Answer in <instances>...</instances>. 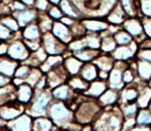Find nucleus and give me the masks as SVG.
<instances>
[{
  "mask_svg": "<svg viewBox=\"0 0 151 131\" xmlns=\"http://www.w3.org/2000/svg\"><path fill=\"white\" fill-rule=\"evenodd\" d=\"M23 107L19 102L11 101L4 105L0 106V117L3 121H12L21 116Z\"/></svg>",
  "mask_w": 151,
  "mask_h": 131,
  "instance_id": "obj_1",
  "label": "nucleus"
},
{
  "mask_svg": "<svg viewBox=\"0 0 151 131\" xmlns=\"http://www.w3.org/2000/svg\"><path fill=\"white\" fill-rule=\"evenodd\" d=\"M6 125L11 131H31L32 128L31 119L27 115H21L18 118L9 121Z\"/></svg>",
  "mask_w": 151,
  "mask_h": 131,
  "instance_id": "obj_2",
  "label": "nucleus"
},
{
  "mask_svg": "<svg viewBox=\"0 0 151 131\" xmlns=\"http://www.w3.org/2000/svg\"><path fill=\"white\" fill-rule=\"evenodd\" d=\"M7 54H9V58L17 61V60H25V59H27L29 53H28L27 48H26V46L23 42H19V40H16V42H14L9 47Z\"/></svg>",
  "mask_w": 151,
  "mask_h": 131,
  "instance_id": "obj_3",
  "label": "nucleus"
},
{
  "mask_svg": "<svg viewBox=\"0 0 151 131\" xmlns=\"http://www.w3.org/2000/svg\"><path fill=\"white\" fill-rule=\"evenodd\" d=\"M49 101H50V95L48 93H42L32 104L30 114L33 116H40L42 114H44Z\"/></svg>",
  "mask_w": 151,
  "mask_h": 131,
  "instance_id": "obj_4",
  "label": "nucleus"
},
{
  "mask_svg": "<svg viewBox=\"0 0 151 131\" xmlns=\"http://www.w3.org/2000/svg\"><path fill=\"white\" fill-rule=\"evenodd\" d=\"M17 62L12 58L0 56V74H3L5 77H9L15 74V71L17 69Z\"/></svg>",
  "mask_w": 151,
  "mask_h": 131,
  "instance_id": "obj_5",
  "label": "nucleus"
},
{
  "mask_svg": "<svg viewBox=\"0 0 151 131\" xmlns=\"http://www.w3.org/2000/svg\"><path fill=\"white\" fill-rule=\"evenodd\" d=\"M51 117L56 123L60 124L63 121H66L69 118V112L63 104H54L51 107Z\"/></svg>",
  "mask_w": 151,
  "mask_h": 131,
  "instance_id": "obj_6",
  "label": "nucleus"
},
{
  "mask_svg": "<svg viewBox=\"0 0 151 131\" xmlns=\"http://www.w3.org/2000/svg\"><path fill=\"white\" fill-rule=\"evenodd\" d=\"M17 95L15 87L12 85H6L4 87L0 88V106L4 105L11 101L15 100V97Z\"/></svg>",
  "mask_w": 151,
  "mask_h": 131,
  "instance_id": "obj_7",
  "label": "nucleus"
},
{
  "mask_svg": "<svg viewBox=\"0 0 151 131\" xmlns=\"http://www.w3.org/2000/svg\"><path fill=\"white\" fill-rule=\"evenodd\" d=\"M35 18V11H16L15 14V19L18 22L19 26L23 27L26 26L28 23L32 21V20Z\"/></svg>",
  "mask_w": 151,
  "mask_h": 131,
  "instance_id": "obj_8",
  "label": "nucleus"
},
{
  "mask_svg": "<svg viewBox=\"0 0 151 131\" xmlns=\"http://www.w3.org/2000/svg\"><path fill=\"white\" fill-rule=\"evenodd\" d=\"M32 96V90L31 87L29 85H25V84H22L19 87V90L17 92V98L19 100V102L22 103H27L28 101H30Z\"/></svg>",
  "mask_w": 151,
  "mask_h": 131,
  "instance_id": "obj_9",
  "label": "nucleus"
},
{
  "mask_svg": "<svg viewBox=\"0 0 151 131\" xmlns=\"http://www.w3.org/2000/svg\"><path fill=\"white\" fill-rule=\"evenodd\" d=\"M44 44L45 48H46L47 52L50 53V54H55V53H58L60 51L58 50V44H57V40L53 37V35L51 34H46L44 37Z\"/></svg>",
  "mask_w": 151,
  "mask_h": 131,
  "instance_id": "obj_10",
  "label": "nucleus"
},
{
  "mask_svg": "<svg viewBox=\"0 0 151 131\" xmlns=\"http://www.w3.org/2000/svg\"><path fill=\"white\" fill-rule=\"evenodd\" d=\"M103 127L101 128H99V130L104 128V130H107V131H116L118 128H119V120H118L116 117L112 116L110 118H105L103 120V123H101Z\"/></svg>",
  "mask_w": 151,
  "mask_h": 131,
  "instance_id": "obj_11",
  "label": "nucleus"
},
{
  "mask_svg": "<svg viewBox=\"0 0 151 131\" xmlns=\"http://www.w3.org/2000/svg\"><path fill=\"white\" fill-rule=\"evenodd\" d=\"M53 30H54L55 35L58 36L61 40H63V42H68L69 38H70V35H69L68 30L66 29V27H65L63 24L55 23Z\"/></svg>",
  "mask_w": 151,
  "mask_h": 131,
  "instance_id": "obj_12",
  "label": "nucleus"
},
{
  "mask_svg": "<svg viewBox=\"0 0 151 131\" xmlns=\"http://www.w3.org/2000/svg\"><path fill=\"white\" fill-rule=\"evenodd\" d=\"M134 48H136V44H132L130 48H119L116 50L114 56L117 59H127L132 56L134 52Z\"/></svg>",
  "mask_w": 151,
  "mask_h": 131,
  "instance_id": "obj_13",
  "label": "nucleus"
},
{
  "mask_svg": "<svg viewBox=\"0 0 151 131\" xmlns=\"http://www.w3.org/2000/svg\"><path fill=\"white\" fill-rule=\"evenodd\" d=\"M0 23L4 25L7 29H9L11 31H17L19 29V24L16 21L15 18H12L11 16H6V17L0 18Z\"/></svg>",
  "mask_w": 151,
  "mask_h": 131,
  "instance_id": "obj_14",
  "label": "nucleus"
},
{
  "mask_svg": "<svg viewBox=\"0 0 151 131\" xmlns=\"http://www.w3.org/2000/svg\"><path fill=\"white\" fill-rule=\"evenodd\" d=\"M23 35L27 40L37 39V38L40 37V31H38L37 26H36V25H29L25 29Z\"/></svg>",
  "mask_w": 151,
  "mask_h": 131,
  "instance_id": "obj_15",
  "label": "nucleus"
},
{
  "mask_svg": "<svg viewBox=\"0 0 151 131\" xmlns=\"http://www.w3.org/2000/svg\"><path fill=\"white\" fill-rule=\"evenodd\" d=\"M125 28L127 29L128 32H130L134 35H139L142 32V27H141L140 23L134 20H130L125 23Z\"/></svg>",
  "mask_w": 151,
  "mask_h": 131,
  "instance_id": "obj_16",
  "label": "nucleus"
},
{
  "mask_svg": "<svg viewBox=\"0 0 151 131\" xmlns=\"http://www.w3.org/2000/svg\"><path fill=\"white\" fill-rule=\"evenodd\" d=\"M51 128V122L46 119H38L33 125L34 131H49Z\"/></svg>",
  "mask_w": 151,
  "mask_h": 131,
  "instance_id": "obj_17",
  "label": "nucleus"
},
{
  "mask_svg": "<svg viewBox=\"0 0 151 131\" xmlns=\"http://www.w3.org/2000/svg\"><path fill=\"white\" fill-rule=\"evenodd\" d=\"M45 59H46V54H45L44 50L40 48L35 53H34L33 55H32L31 57H30V60L27 61V63L36 65V64H38L40 62H42V61H45Z\"/></svg>",
  "mask_w": 151,
  "mask_h": 131,
  "instance_id": "obj_18",
  "label": "nucleus"
},
{
  "mask_svg": "<svg viewBox=\"0 0 151 131\" xmlns=\"http://www.w3.org/2000/svg\"><path fill=\"white\" fill-rule=\"evenodd\" d=\"M82 74L85 79L90 81V79H93L95 77H96V69H95V67L91 64L86 65V66L83 68Z\"/></svg>",
  "mask_w": 151,
  "mask_h": 131,
  "instance_id": "obj_19",
  "label": "nucleus"
},
{
  "mask_svg": "<svg viewBox=\"0 0 151 131\" xmlns=\"http://www.w3.org/2000/svg\"><path fill=\"white\" fill-rule=\"evenodd\" d=\"M66 67L69 70V72L75 74V73L78 72V70L81 67V63L79 62L78 60H76L73 58H69L68 60L66 61Z\"/></svg>",
  "mask_w": 151,
  "mask_h": 131,
  "instance_id": "obj_20",
  "label": "nucleus"
},
{
  "mask_svg": "<svg viewBox=\"0 0 151 131\" xmlns=\"http://www.w3.org/2000/svg\"><path fill=\"white\" fill-rule=\"evenodd\" d=\"M110 84L112 87H119L121 84V72L118 69L112 71L111 77H110Z\"/></svg>",
  "mask_w": 151,
  "mask_h": 131,
  "instance_id": "obj_21",
  "label": "nucleus"
},
{
  "mask_svg": "<svg viewBox=\"0 0 151 131\" xmlns=\"http://www.w3.org/2000/svg\"><path fill=\"white\" fill-rule=\"evenodd\" d=\"M139 71L144 79H149L151 77V65L146 62H141L139 65Z\"/></svg>",
  "mask_w": 151,
  "mask_h": 131,
  "instance_id": "obj_22",
  "label": "nucleus"
},
{
  "mask_svg": "<svg viewBox=\"0 0 151 131\" xmlns=\"http://www.w3.org/2000/svg\"><path fill=\"white\" fill-rule=\"evenodd\" d=\"M106 89V86L104 83L101 82H96V83L92 84L90 87V90H89V93L92 94V95L96 96V95H99L101 94Z\"/></svg>",
  "mask_w": 151,
  "mask_h": 131,
  "instance_id": "obj_23",
  "label": "nucleus"
},
{
  "mask_svg": "<svg viewBox=\"0 0 151 131\" xmlns=\"http://www.w3.org/2000/svg\"><path fill=\"white\" fill-rule=\"evenodd\" d=\"M40 79V71L38 70H32V71H30V73L28 74L26 82H27V84L29 86H35L36 84L38 83Z\"/></svg>",
  "mask_w": 151,
  "mask_h": 131,
  "instance_id": "obj_24",
  "label": "nucleus"
},
{
  "mask_svg": "<svg viewBox=\"0 0 151 131\" xmlns=\"http://www.w3.org/2000/svg\"><path fill=\"white\" fill-rule=\"evenodd\" d=\"M85 26H86V28H88V29L94 30V31H96V30H103V29H105V28H107V25H106L105 23H103V22H96V21L85 22Z\"/></svg>",
  "mask_w": 151,
  "mask_h": 131,
  "instance_id": "obj_25",
  "label": "nucleus"
},
{
  "mask_svg": "<svg viewBox=\"0 0 151 131\" xmlns=\"http://www.w3.org/2000/svg\"><path fill=\"white\" fill-rule=\"evenodd\" d=\"M150 98H151V90L146 89L144 91V93L141 95V97L139 98V105L142 106V107L147 106L148 102L150 101Z\"/></svg>",
  "mask_w": 151,
  "mask_h": 131,
  "instance_id": "obj_26",
  "label": "nucleus"
},
{
  "mask_svg": "<svg viewBox=\"0 0 151 131\" xmlns=\"http://www.w3.org/2000/svg\"><path fill=\"white\" fill-rule=\"evenodd\" d=\"M30 73V69L28 66H26V65H23V66H20L18 67L17 69H16L15 71V75L16 77H18V79H24V77H27L28 74Z\"/></svg>",
  "mask_w": 151,
  "mask_h": 131,
  "instance_id": "obj_27",
  "label": "nucleus"
},
{
  "mask_svg": "<svg viewBox=\"0 0 151 131\" xmlns=\"http://www.w3.org/2000/svg\"><path fill=\"white\" fill-rule=\"evenodd\" d=\"M101 102L105 104H108V103H112L116 100V93L114 91H108L106 92L105 94L103 95L101 97Z\"/></svg>",
  "mask_w": 151,
  "mask_h": 131,
  "instance_id": "obj_28",
  "label": "nucleus"
},
{
  "mask_svg": "<svg viewBox=\"0 0 151 131\" xmlns=\"http://www.w3.org/2000/svg\"><path fill=\"white\" fill-rule=\"evenodd\" d=\"M96 64L99 65V67H101L103 69H105V70H108V69L111 68L112 61L110 60L108 57H101L99 60H96Z\"/></svg>",
  "mask_w": 151,
  "mask_h": 131,
  "instance_id": "obj_29",
  "label": "nucleus"
},
{
  "mask_svg": "<svg viewBox=\"0 0 151 131\" xmlns=\"http://www.w3.org/2000/svg\"><path fill=\"white\" fill-rule=\"evenodd\" d=\"M61 61V57H49V59L47 60V62L44 64L42 66V70L44 71H47L50 67L54 66L56 63L60 62Z\"/></svg>",
  "mask_w": 151,
  "mask_h": 131,
  "instance_id": "obj_30",
  "label": "nucleus"
},
{
  "mask_svg": "<svg viewBox=\"0 0 151 131\" xmlns=\"http://www.w3.org/2000/svg\"><path fill=\"white\" fill-rule=\"evenodd\" d=\"M61 7H62L63 11H64L65 14L71 16V17H77L75 11H73V9L71 7V5L69 4V2L67 0H63L62 2H61Z\"/></svg>",
  "mask_w": 151,
  "mask_h": 131,
  "instance_id": "obj_31",
  "label": "nucleus"
},
{
  "mask_svg": "<svg viewBox=\"0 0 151 131\" xmlns=\"http://www.w3.org/2000/svg\"><path fill=\"white\" fill-rule=\"evenodd\" d=\"M67 94H68V89H67L66 86L59 87L58 89H56L54 91V96L57 98H60V99H64V98H66Z\"/></svg>",
  "mask_w": 151,
  "mask_h": 131,
  "instance_id": "obj_32",
  "label": "nucleus"
},
{
  "mask_svg": "<svg viewBox=\"0 0 151 131\" xmlns=\"http://www.w3.org/2000/svg\"><path fill=\"white\" fill-rule=\"evenodd\" d=\"M109 21L112 22V23H115V24H118V23H121L122 21V14L120 11V9L118 7L113 14L109 17Z\"/></svg>",
  "mask_w": 151,
  "mask_h": 131,
  "instance_id": "obj_33",
  "label": "nucleus"
},
{
  "mask_svg": "<svg viewBox=\"0 0 151 131\" xmlns=\"http://www.w3.org/2000/svg\"><path fill=\"white\" fill-rule=\"evenodd\" d=\"M11 35H12L11 30L7 29L4 25H2V24L0 23V40L3 42V40L9 39V38L11 37Z\"/></svg>",
  "mask_w": 151,
  "mask_h": 131,
  "instance_id": "obj_34",
  "label": "nucleus"
},
{
  "mask_svg": "<svg viewBox=\"0 0 151 131\" xmlns=\"http://www.w3.org/2000/svg\"><path fill=\"white\" fill-rule=\"evenodd\" d=\"M138 122L140 124H149L151 123V115L147 112H142L139 115Z\"/></svg>",
  "mask_w": 151,
  "mask_h": 131,
  "instance_id": "obj_35",
  "label": "nucleus"
},
{
  "mask_svg": "<svg viewBox=\"0 0 151 131\" xmlns=\"http://www.w3.org/2000/svg\"><path fill=\"white\" fill-rule=\"evenodd\" d=\"M101 48L104 51H112L115 48V42L112 38H106V39H104Z\"/></svg>",
  "mask_w": 151,
  "mask_h": 131,
  "instance_id": "obj_36",
  "label": "nucleus"
},
{
  "mask_svg": "<svg viewBox=\"0 0 151 131\" xmlns=\"http://www.w3.org/2000/svg\"><path fill=\"white\" fill-rule=\"evenodd\" d=\"M116 40H117L118 44H127L128 42L130 40V36L128 34L124 33V32H119V33L116 35Z\"/></svg>",
  "mask_w": 151,
  "mask_h": 131,
  "instance_id": "obj_37",
  "label": "nucleus"
},
{
  "mask_svg": "<svg viewBox=\"0 0 151 131\" xmlns=\"http://www.w3.org/2000/svg\"><path fill=\"white\" fill-rule=\"evenodd\" d=\"M9 7H11V11H20L25 9V5L21 1H15V0H13L9 3Z\"/></svg>",
  "mask_w": 151,
  "mask_h": 131,
  "instance_id": "obj_38",
  "label": "nucleus"
},
{
  "mask_svg": "<svg viewBox=\"0 0 151 131\" xmlns=\"http://www.w3.org/2000/svg\"><path fill=\"white\" fill-rule=\"evenodd\" d=\"M142 9L145 15L151 17V0H143Z\"/></svg>",
  "mask_w": 151,
  "mask_h": 131,
  "instance_id": "obj_39",
  "label": "nucleus"
},
{
  "mask_svg": "<svg viewBox=\"0 0 151 131\" xmlns=\"http://www.w3.org/2000/svg\"><path fill=\"white\" fill-rule=\"evenodd\" d=\"M95 55L94 52H90V51H86V52H80L77 54V57L80 58L81 60H90L91 58H93Z\"/></svg>",
  "mask_w": 151,
  "mask_h": 131,
  "instance_id": "obj_40",
  "label": "nucleus"
},
{
  "mask_svg": "<svg viewBox=\"0 0 151 131\" xmlns=\"http://www.w3.org/2000/svg\"><path fill=\"white\" fill-rule=\"evenodd\" d=\"M70 85L73 86L75 89H86V87H87V85L86 84H84L83 83L81 79H71L70 81Z\"/></svg>",
  "mask_w": 151,
  "mask_h": 131,
  "instance_id": "obj_41",
  "label": "nucleus"
},
{
  "mask_svg": "<svg viewBox=\"0 0 151 131\" xmlns=\"http://www.w3.org/2000/svg\"><path fill=\"white\" fill-rule=\"evenodd\" d=\"M86 44H88V46L90 47V48L97 49L99 47V40L97 39L96 37H94V36H90V37L87 38Z\"/></svg>",
  "mask_w": 151,
  "mask_h": 131,
  "instance_id": "obj_42",
  "label": "nucleus"
},
{
  "mask_svg": "<svg viewBox=\"0 0 151 131\" xmlns=\"http://www.w3.org/2000/svg\"><path fill=\"white\" fill-rule=\"evenodd\" d=\"M51 27H52V22L47 17L42 18V20L40 21V28H42V31H48Z\"/></svg>",
  "mask_w": 151,
  "mask_h": 131,
  "instance_id": "obj_43",
  "label": "nucleus"
},
{
  "mask_svg": "<svg viewBox=\"0 0 151 131\" xmlns=\"http://www.w3.org/2000/svg\"><path fill=\"white\" fill-rule=\"evenodd\" d=\"M136 97H137V92L132 89L126 90V91L123 93V98L125 100H132Z\"/></svg>",
  "mask_w": 151,
  "mask_h": 131,
  "instance_id": "obj_44",
  "label": "nucleus"
},
{
  "mask_svg": "<svg viewBox=\"0 0 151 131\" xmlns=\"http://www.w3.org/2000/svg\"><path fill=\"white\" fill-rule=\"evenodd\" d=\"M101 4L99 0H85V6L88 9H97Z\"/></svg>",
  "mask_w": 151,
  "mask_h": 131,
  "instance_id": "obj_45",
  "label": "nucleus"
},
{
  "mask_svg": "<svg viewBox=\"0 0 151 131\" xmlns=\"http://www.w3.org/2000/svg\"><path fill=\"white\" fill-rule=\"evenodd\" d=\"M86 44V42H81V40H78V42H75L70 44V49L71 50H81L83 49V47Z\"/></svg>",
  "mask_w": 151,
  "mask_h": 131,
  "instance_id": "obj_46",
  "label": "nucleus"
},
{
  "mask_svg": "<svg viewBox=\"0 0 151 131\" xmlns=\"http://www.w3.org/2000/svg\"><path fill=\"white\" fill-rule=\"evenodd\" d=\"M122 1H123V5H124V7H125L126 11H127L128 14H130V15H132L134 11H132V0H122Z\"/></svg>",
  "mask_w": 151,
  "mask_h": 131,
  "instance_id": "obj_47",
  "label": "nucleus"
},
{
  "mask_svg": "<svg viewBox=\"0 0 151 131\" xmlns=\"http://www.w3.org/2000/svg\"><path fill=\"white\" fill-rule=\"evenodd\" d=\"M140 57L143 59H146V60L151 61V51H149V50L142 51V52L140 53Z\"/></svg>",
  "mask_w": 151,
  "mask_h": 131,
  "instance_id": "obj_48",
  "label": "nucleus"
},
{
  "mask_svg": "<svg viewBox=\"0 0 151 131\" xmlns=\"http://www.w3.org/2000/svg\"><path fill=\"white\" fill-rule=\"evenodd\" d=\"M7 50H9V46L5 42H0V56H4L7 54Z\"/></svg>",
  "mask_w": 151,
  "mask_h": 131,
  "instance_id": "obj_49",
  "label": "nucleus"
},
{
  "mask_svg": "<svg viewBox=\"0 0 151 131\" xmlns=\"http://www.w3.org/2000/svg\"><path fill=\"white\" fill-rule=\"evenodd\" d=\"M50 15H51V17H53V18H60L61 17V13H60V11H59L58 9H56V7H53L52 9L50 11Z\"/></svg>",
  "mask_w": 151,
  "mask_h": 131,
  "instance_id": "obj_50",
  "label": "nucleus"
},
{
  "mask_svg": "<svg viewBox=\"0 0 151 131\" xmlns=\"http://www.w3.org/2000/svg\"><path fill=\"white\" fill-rule=\"evenodd\" d=\"M47 5H48L47 0H37V1H36V6L40 9H46Z\"/></svg>",
  "mask_w": 151,
  "mask_h": 131,
  "instance_id": "obj_51",
  "label": "nucleus"
},
{
  "mask_svg": "<svg viewBox=\"0 0 151 131\" xmlns=\"http://www.w3.org/2000/svg\"><path fill=\"white\" fill-rule=\"evenodd\" d=\"M144 27H145V31H146V33L148 34L149 36H151V22L150 21H145Z\"/></svg>",
  "mask_w": 151,
  "mask_h": 131,
  "instance_id": "obj_52",
  "label": "nucleus"
},
{
  "mask_svg": "<svg viewBox=\"0 0 151 131\" xmlns=\"http://www.w3.org/2000/svg\"><path fill=\"white\" fill-rule=\"evenodd\" d=\"M134 112H136V105H129L125 108V114L127 115V116L132 115Z\"/></svg>",
  "mask_w": 151,
  "mask_h": 131,
  "instance_id": "obj_53",
  "label": "nucleus"
},
{
  "mask_svg": "<svg viewBox=\"0 0 151 131\" xmlns=\"http://www.w3.org/2000/svg\"><path fill=\"white\" fill-rule=\"evenodd\" d=\"M124 81L126 83H129V82L132 81V74L130 71H125V73H124Z\"/></svg>",
  "mask_w": 151,
  "mask_h": 131,
  "instance_id": "obj_54",
  "label": "nucleus"
},
{
  "mask_svg": "<svg viewBox=\"0 0 151 131\" xmlns=\"http://www.w3.org/2000/svg\"><path fill=\"white\" fill-rule=\"evenodd\" d=\"M22 3L24 4H27V5H32L34 3V0H20Z\"/></svg>",
  "mask_w": 151,
  "mask_h": 131,
  "instance_id": "obj_55",
  "label": "nucleus"
},
{
  "mask_svg": "<svg viewBox=\"0 0 151 131\" xmlns=\"http://www.w3.org/2000/svg\"><path fill=\"white\" fill-rule=\"evenodd\" d=\"M62 23L67 24V25H71V24H73V21L69 19H62Z\"/></svg>",
  "mask_w": 151,
  "mask_h": 131,
  "instance_id": "obj_56",
  "label": "nucleus"
},
{
  "mask_svg": "<svg viewBox=\"0 0 151 131\" xmlns=\"http://www.w3.org/2000/svg\"><path fill=\"white\" fill-rule=\"evenodd\" d=\"M5 121H3L2 119H1V117H0V127H2V126H4L5 125Z\"/></svg>",
  "mask_w": 151,
  "mask_h": 131,
  "instance_id": "obj_57",
  "label": "nucleus"
},
{
  "mask_svg": "<svg viewBox=\"0 0 151 131\" xmlns=\"http://www.w3.org/2000/svg\"><path fill=\"white\" fill-rule=\"evenodd\" d=\"M132 131H148V129H134V130H132Z\"/></svg>",
  "mask_w": 151,
  "mask_h": 131,
  "instance_id": "obj_58",
  "label": "nucleus"
},
{
  "mask_svg": "<svg viewBox=\"0 0 151 131\" xmlns=\"http://www.w3.org/2000/svg\"><path fill=\"white\" fill-rule=\"evenodd\" d=\"M107 77V74H106L105 72H101V77Z\"/></svg>",
  "mask_w": 151,
  "mask_h": 131,
  "instance_id": "obj_59",
  "label": "nucleus"
},
{
  "mask_svg": "<svg viewBox=\"0 0 151 131\" xmlns=\"http://www.w3.org/2000/svg\"><path fill=\"white\" fill-rule=\"evenodd\" d=\"M51 1H52L53 3H58L59 1H60V0H51Z\"/></svg>",
  "mask_w": 151,
  "mask_h": 131,
  "instance_id": "obj_60",
  "label": "nucleus"
},
{
  "mask_svg": "<svg viewBox=\"0 0 151 131\" xmlns=\"http://www.w3.org/2000/svg\"><path fill=\"white\" fill-rule=\"evenodd\" d=\"M84 131H90V130H89V129H85Z\"/></svg>",
  "mask_w": 151,
  "mask_h": 131,
  "instance_id": "obj_61",
  "label": "nucleus"
},
{
  "mask_svg": "<svg viewBox=\"0 0 151 131\" xmlns=\"http://www.w3.org/2000/svg\"><path fill=\"white\" fill-rule=\"evenodd\" d=\"M1 1H3V0H0V2H1Z\"/></svg>",
  "mask_w": 151,
  "mask_h": 131,
  "instance_id": "obj_62",
  "label": "nucleus"
},
{
  "mask_svg": "<svg viewBox=\"0 0 151 131\" xmlns=\"http://www.w3.org/2000/svg\"><path fill=\"white\" fill-rule=\"evenodd\" d=\"M11 1H13V0H11Z\"/></svg>",
  "mask_w": 151,
  "mask_h": 131,
  "instance_id": "obj_63",
  "label": "nucleus"
}]
</instances>
